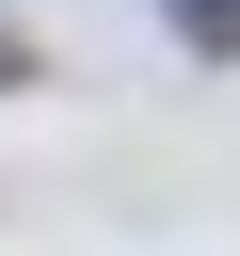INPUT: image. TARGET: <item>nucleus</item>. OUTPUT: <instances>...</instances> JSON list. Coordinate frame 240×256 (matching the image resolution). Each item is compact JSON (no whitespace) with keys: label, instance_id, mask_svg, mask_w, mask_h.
<instances>
[{"label":"nucleus","instance_id":"nucleus-1","mask_svg":"<svg viewBox=\"0 0 240 256\" xmlns=\"http://www.w3.org/2000/svg\"><path fill=\"white\" fill-rule=\"evenodd\" d=\"M160 16H176L192 48H240V0H160Z\"/></svg>","mask_w":240,"mask_h":256},{"label":"nucleus","instance_id":"nucleus-2","mask_svg":"<svg viewBox=\"0 0 240 256\" xmlns=\"http://www.w3.org/2000/svg\"><path fill=\"white\" fill-rule=\"evenodd\" d=\"M16 80H32V48H16V32H0V96H16Z\"/></svg>","mask_w":240,"mask_h":256}]
</instances>
